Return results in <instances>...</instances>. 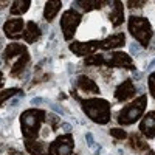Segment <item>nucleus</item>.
<instances>
[{"mask_svg": "<svg viewBox=\"0 0 155 155\" xmlns=\"http://www.w3.org/2000/svg\"><path fill=\"white\" fill-rule=\"evenodd\" d=\"M146 155H155V152H153V150H149V152H147Z\"/></svg>", "mask_w": 155, "mask_h": 155, "instance_id": "c85d7f7f", "label": "nucleus"}, {"mask_svg": "<svg viewBox=\"0 0 155 155\" xmlns=\"http://www.w3.org/2000/svg\"><path fill=\"white\" fill-rule=\"evenodd\" d=\"M135 93H137V87H135L134 81L127 79V81L121 82L118 87H116V90H115V99L123 102V101H127V99L134 98Z\"/></svg>", "mask_w": 155, "mask_h": 155, "instance_id": "9b49d317", "label": "nucleus"}, {"mask_svg": "<svg viewBox=\"0 0 155 155\" xmlns=\"http://www.w3.org/2000/svg\"><path fill=\"white\" fill-rule=\"evenodd\" d=\"M78 88H81L82 92H88V93H99V87L96 85V82L93 79H90L88 76H79L78 78Z\"/></svg>", "mask_w": 155, "mask_h": 155, "instance_id": "dca6fc26", "label": "nucleus"}, {"mask_svg": "<svg viewBox=\"0 0 155 155\" xmlns=\"http://www.w3.org/2000/svg\"><path fill=\"white\" fill-rule=\"evenodd\" d=\"M74 6H79L81 9L84 11H92V9H99L101 6L107 5V2H95V0H90V2H87V0H78V2L73 3Z\"/></svg>", "mask_w": 155, "mask_h": 155, "instance_id": "412c9836", "label": "nucleus"}, {"mask_svg": "<svg viewBox=\"0 0 155 155\" xmlns=\"http://www.w3.org/2000/svg\"><path fill=\"white\" fill-rule=\"evenodd\" d=\"M25 39V42H28V44H34L39 37H41V28L37 27V25L34 22H28L27 23V27H25V31H23V36Z\"/></svg>", "mask_w": 155, "mask_h": 155, "instance_id": "2eb2a0df", "label": "nucleus"}, {"mask_svg": "<svg viewBox=\"0 0 155 155\" xmlns=\"http://www.w3.org/2000/svg\"><path fill=\"white\" fill-rule=\"evenodd\" d=\"M127 28H129V33L135 37V41L138 44H141L143 47H147L150 44L153 31H152L150 22L146 17L130 16V17H129V20H127Z\"/></svg>", "mask_w": 155, "mask_h": 155, "instance_id": "39448f33", "label": "nucleus"}, {"mask_svg": "<svg viewBox=\"0 0 155 155\" xmlns=\"http://www.w3.org/2000/svg\"><path fill=\"white\" fill-rule=\"evenodd\" d=\"M14 95H22V92L19 88H5L3 92L0 93V106H2L5 101H8L11 96H14Z\"/></svg>", "mask_w": 155, "mask_h": 155, "instance_id": "4be33fe9", "label": "nucleus"}, {"mask_svg": "<svg viewBox=\"0 0 155 155\" xmlns=\"http://www.w3.org/2000/svg\"><path fill=\"white\" fill-rule=\"evenodd\" d=\"M129 146L134 150H149V144L143 140V137H140L137 134H132L129 138Z\"/></svg>", "mask_w": 155, "mask_h": 155, "instance_id": "aec40b11", "label": "nucleus"}, {"mask_svg": "<svg viewBox=\"0 0 155 155\" xmlns=\"http://www.w3.org/2000/svg\"><path fill=\"white\" fill-rule=\"evenodd\" d=\"M149 92H150V95L155 98V71L153 73H150L149 74Z\"/></svg>", "mask_w": 155, "mask_h": 155, "instance_id": "393cba45", "label": "nucleus"}, {"mask_svg": "<svg viewBox=\"0 0 155 155\" xmlns=\"http://www.w3.org/2000/svg\"><path fill=\"white\" fill-rule=\"evenodd\" d=\"M2 85H3V73L0 71V87H2Z\"/></svg>", "mask_w": 155, "mask_h": 155, "instance_id": "cd10ccee", "label": "nucleus"}, {"mask_svg": "<svg viewBox=\"0 0 155 155\" xmlns=\"http://www.w3.org/2000/svg\"><path fill=\"white\" fill-rule=\"evenodd\" d=\"M45 112L41 109H28L20 115V130L27 140H36L37 134L45 121Z\"/></svg>", "mask_w": 155, "mask_h": 155, "instance_id": "f03ea898", "label": "nucleus"}, {"mask_svg": "<svg viewBox=\"0 0 155 155\" xmlns=\"http://www.w3.org/2000/svg\"><path fill=\"white\" fill-rule=\"evenodd\" d=\"M3 31H5L6 37H9V39H19L20 36H23L25 23L20 17L19 19H9L3 25Z\"/></svg>", "mask_w": 155, "mask_h": 155, "instance_id": "9d476101", "label": "nucleus"}, {"mask_svg": "<svg viewBox=\"0 0 155 155\" xmlns=\"http://www.w3.org/2000/svg\"><path fill=\"white\" fill-rule=\"evenodd\" d=\"M110 12H109V19L112 22L113 27H120L124 22V11H123V3L121 2H112L110 3Z\"/></svg>", "mask_w": 155, "mask_h": 155, "instance_id": "4468645a", "label": "nucleus"}, {"mask_svg": "<svg viewBox=\"0 0 155 155\" xmlns=\"http://www.w3.org/2000/svg\"><path fill=\"white\" fill-rule=\"evenodd\" d=\"M25 147L31 155H47L45 153V143L37 140H27L25 141Z\"/></svg>", "mask_w": 155, "mask_h": 155, "instance_id": "a211bd4d", "label": "nucleus"}, {"mask_svg": "<svg viewBox=\"0 0 155 155\" xmlns=\"http://www.w3.org/2000/svg\"><path fill=\"white\" fill-rule=\"evenodd\" d=\"M3 59H5V62L11 64V74L19 76L28 65L30 53H28L27 47L22 44H9L5 48Z\"/></svg>", "mask_w": 155, "mask_h": 155, "instance_id": "7ed1b4c3", "label": "nucleus"}, {"mask_svg": "<svg viewBox=\"0 0 155 155\" xmlns=\"http://www.w3.org/2000/svg\"><path fill=\"white\" fill-rule=\"evenodd\" d=\"M74 149V140L70 134H64L58 137L48 146L47 155H71Z\"/></svg>", "mask_w": 155, "mask_h": 155, "instance_id": "0eeeda50", "label": "nucleus"}, {"mask_svg": "<svg viewBox=\"0 0 155 155\" xmlns=\"http://www.w3.org/2000/svg\"><path fill=\"white\" fill-rule=\"evenodd\" d=\"M140 132L146 138H155V110L143 116L140 123Z\"/></svg>", "mask_w": 155, "mask_h": 155, "instance_id": "f8f14e48", "label": "nucleus"}, {"mask_svg": "<svg viewBox=\"0 0 155 155\" xmlns=\"http://www.w3.org/2000/svg\"><path fill=\"white\" fill-rule=\"evenodd\" d=\"M126 44V37L123 33H118V34H112L106 39L99 41V50H115V48H120V47H124Z\"/></svg>", "mask_w": 155, "mask_h": 155, "instance_id": "ddd939ff", "label": "nucleus"}, {"mask_svg": "<svg viewBox=\"0 0 155 155\" xmlns=\"http://www.w3.org/2000/svg\"><path fill=\"white\" fill-rule=\"evenodd\" d=\"M130 51H132V54H137L138 51H140L138 50V45L137 44H130Z\"/></svg>", "mask_w": 155, "mask_h": 155, "instance_id": "bb28decb", "label": "nucleus"}, {"mask_svg": "<svg viewBox=\"0 0 155 155\" xmlns=\"http://www.w3.org/2000/svg\"><path fill=\"white\" fill-rule=\"evenodd\" d=\"M62 8V3L59 2V0H50V2H45V6H44V17L45 20L51 22L56 14H58V11Z\"/></svg>", "mask_w": 155, "mask_h": 155, "instance_id": "f3484780", "label": "nucleus"}, {"mask_svg": "<svg viewBox=\"0 0 155 155\" xmlns=\"http://www.w3.org/2000/svg\"><path fill=\"white\" fill-rule=\"evenodd\" d=\"M147 106V96L141 95L137 99H134L130 104H127L126 107H123L120 110V113L116 115V123L121 126H130L135 121H138L141 116H143V112Z\"/></svg>", "mask_w": 155, "mask_h": 155, "instance_id": "20e7f679", "label": "nucleus"}, {"mask_svg": "<svg viewBox=\"0 0 155 155\" xmlns=\"http://www.w3.org/2000/svg\"><path fill=\"white\" fill-rule=\"evenodd\" d=\"M127 5L129 8H140V6H144V2H129Z\"/></svg>", "mask_w": 155, "mask_h": 155, "instance_id": "a878e982", "label": "nucleus"}, {"mask_svg": "<svg viewBox=\"0 0 155 155\" xmlns=\"http://www.w3.org/2000/svg\"><path fill=\"white\" fill-rule=\"evenodd\" d=\"M70 50L78 56H92L99 50V41L73 42V44H70Z\"/></svg>", "mask_w": 155, "mask_h": 155, "instance_id": "1a4fd4ad", "label": "nucleus"}, {"mask_svg": "<svg viewBox=\"0 0 155 155\" xmlns=\"http://www.w3.org/2000/svg\"><path fill=\"white\" fill-rule=\"evenodd\" d=\"M81 107L92 121L96 124H107L110 121V104L102 98L79 99Z\"/></svg>", "mask_w": 155, "mask_h": 155, "instance_id": "f257e3e1", "label": "nucleus"}, {"mask_svg": "<svg viewBox=\"0 0 155 155\" xmlns=\"http://www.w3.org/2000/svg\"><path fill=\"white\" fill-rule=\"evenodd\" d=\"M31 6V2H25V0H16L14 3L11 5L9 14L12 16H22L28 11V8Z\"/></svg>", "mask_w": 155, "mask_h": 155, "instance_id": "6ab92c4d", "label": "nucleus"}, {"mask_svg": "<svg viewBox=\"0 0 155 155\" xmlns=\"http://www.w3.org/2000/svg\"><path fill=\"white\" fill-rule=\"evenodd\" d=\"M110 135L116 140H124L127 137L126 130H123V129H118V127H115V129H110Z\"/></svg>", "mask_w": 155, "mask_h": 155, "instance_id": "b1692460", "label": "nucleus"}, {"mask_svg": "<svg viewBox=\"0 0 155 155\" xmlns=\"http://www.w3.org/2000/svg\"><path fill=\"white\" fill-rule=\"evenodd\" d=\"M104 64V54H92L85 59V65H102Z\"/></svg>", "mask_w": 155, "mask_h": 155, "instance_id": "5701e85b", "label": "nucleus"}, {"mask_svg": "<svg viewBox=\"0 0 155 155\" xmlns=\"http://www.w3.org/2000/svg\"><path fill=\"white\" fill-rule=\"evenodd\" d=\"M81 20H82L81 12H78L74 9H67L62 14V17H61V28H62V33H64L65 41H70V39L74 37V33H76L78 27H79Z\"/></svg>", "mask_w": 155, "mask_h": 155, "instance_id": "423d86ee", "label": "nucleus"}, {"mask_svg": "<svg viewBox=\"0 0 155 155\" xmlns=\"http://www.w3.org/2000/svg\"><path fill=\"white\" fill-rule=\"evenodd\" d=\"M104 65L107 67H121V68H130L134 70L132 58L123 53V51H110L109 54H104Z\"/></svg>", "mask_w": 155, "mask_h": 155, "instance_id": "6e6552de", "label": "nucleus"}]
</instances>
